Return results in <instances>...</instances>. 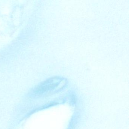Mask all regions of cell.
I'll list each match as a JSON object with an SVG mask.
<instances>
[{
  "label": "cell",
  "mask_w": 129,
  "mask_h": 129,
  "mask_svg": "<svg viewBox=\"0 0 129 129\" xmlns=\"http://www.w3.org/2000/svg\"><path fill=\"white\" fill-rule=\"evenodd\" d=\"M66 84L64 78L55 77L48 79L41 84L37 89V93L51 92L62 89Z\"/></svg>",
  "instance_id": "1"
}]
</instances>
